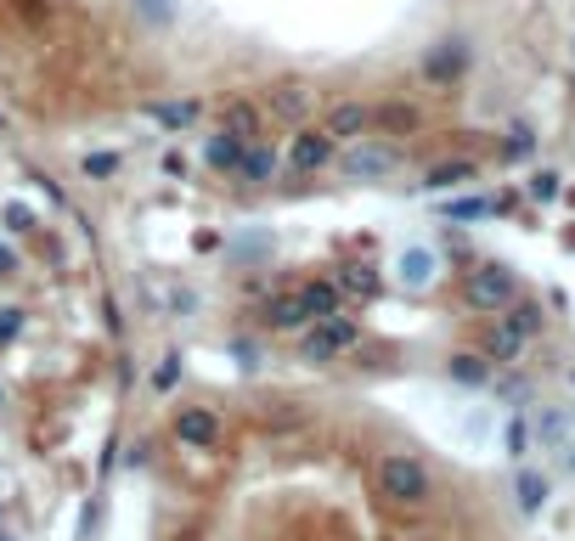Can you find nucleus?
I'll list each match as a JSON object with an SVG mask.
<instances>
[{"mask_svg": "<svg viewBox=\"0 0 575 541\" xmlns=\"http://www.w3.org/2000/svg\"><path fill=\"white\" fill-rule=\"evenodd\" d=\"M379 491L400 507H423L434 496V480H429V468L418 457H406V452H390L379 457Z\"/></svg>", "mask_w": 575, "mask_h": 541, "instance_id": "1", "label": "nucleus"}, {"mask_svg": "<svg viewBox=\"0 0 575 541\" xmlns=\"http://www.w3.org/2000/svg\"><path fill=\"white\" fill-rule=\"evenodd\" d=\"M463 299L474 304V311H507V304L519 299V277L507 265L486 260V265H474L468 270V282H463Z\"/></svg>", "mask_w": 575, "mask_h": 541, "instance_id": "2", "label": "nucleus"}, {"mask_svg": "<svg viewBox=\"0 0 575 541\" xmlns=\"http://www.w3.org/2000/svg\"><path fill=\"white\" fill-rule=\"evenodd\" d=\"M356 345H361V327H356L350 316H322L311 333H304L299 356H304V361H333V356H345V350H356Z\"/></svg>", "mask_w": 575, "mask_h": 541, "instance_id": "3", "label": "nucleus"}, {"mask_svg": "<svg viewBox=\"0 0 575 541\" xmlns=\"http://www.w3.org/2000/svg\"><path fill=\"white\" fill-rule=\"evenodd\" d=\"M333 158H338V142L327 130H299L294 147H288V169H294V176H316V169H327Z\"/></svg>", "mask_w": 575, "mask_h": 541, "instance_id": "4", "label": "nucleus"}, {"mask_svg": "<svg viewBox=\"0 0 575 541\" xmlns=\"http://www.w3.org/2000/svg\"><path fill=\"white\" fill-rule=\"evenodd\" d=\"M400 153L395 147H379V142H356L345 158H338V169H345L350 181H379V176H395Z\"/></svg>", "mask_w": 575, "mask_h": 541, "instance_id": "5", "label": "nucleus"}, {"mask_svg": "<svg viewBox=\"0 0 575 541\" xmlns=\"http://www.w3.org/2000/svg\"><path fill=\"white\" fill-rule=\"evenodd\" d=\"M176 440L181 446L209 452V446H220V418L209 412V406H181L176 412Z\"/></svg>", "mask_w": 575, "mask_h": 541, "instance_id": "6", "label": "nucleus"}, {"mask_svg": "<svg viewBox=\"0 0 575 541\" xmlns=\"http://www.w3.org/2000/svg\"><path fill=\"white\" fill-rule=\"evenodd\" d=\"M395 277L412 288V293H423V288H434V277H440V254L429 249V243H412V249H400L395 254Z\"/></svg>", "mask_w": 575, "mask_h": 541, "instance_id": "7", "label": "nucleus"}, {"mask_svg": "<svg viewBox=\"0 0 575 541\" xmlns=\"http://www.w3.org/2000/svg\"><path fill=\"white\" fill-rule=\"evenodd\" d=\"M265 108L277 113V119H288V124H299L304 113L316 108V91L304 85V80H283V85H271V91H265Z\"/></svg>", "mask_w": 575, "mask_h": 541, "instance_id": "8", "label": "nucleus"}, {"mask_svg": "<svg viewBox=\"0 0 575 541\" xmlns=\"http://www.w3.org/2000/svg\"><path fill=\"white\" fill-rule=\"evenodd\" d=\"M463 68H468V46L463 40H440L423 57V80L429 85H452V80H463Z\"/></svg>", "mask_w": 575, "mask_h": 541, "instance_id": "9", "label": "nucleus"}, {"mask_svg": "<svg viewBox=\"0 0 575 541\" xmlns=\"http://www.w3.org/2000/svg\"><path fill=\"white\" fill-rule=\"evenodd\" d=\"M322 130L333 135V142H361V135L372 130V108H361V101H333Z\"/></svg>", "mask_w": 575, "mask_h": 541, "instance_id": "10", "label": "nucleus"}, {"mask_svg": "<svg viewBox=\"0 0 575 541\" xmlns=\"http://www.w3.org/2000/svg\"><path fill=\"white\" fill-rule=\"evenodd\" d=\"M260 322H265L271 333H294L299 322H311V311H304L299 288H288V293H271V299L260 304Z\"/></svg>", "mask_w": 575, "mask_h": 541, "instance_id": "11", "label": "nucleus"}, {"mask_svg": "<svg viewBox=\"0 0 575 541\" xmlns=\"http://www.w3.org/2000/svg\"><path fill=\"white\" fill-rule=\"evenodd\" d=\"M277 169H283V153H277V147H265V142H249L243 164H237V181H249V187H265V181H277Z\"/></svg>", "mask_w": 575, "mask_h": 541, "instance_id": "12", "label": "nucleus"}, {"mask_svg": "<svg viewBox=\"0 0 575 541\" xmlns=\"http://www.w3.org/2000/svg\"><path fill=\"white\" fill-rule=\"evenodd\" d=\"M220 130H231V135H243V142H260V130H265V119H260V108L249 96H231L226 108H220Z\"/></svg>", "mask_w": 575, "mask_h": 541, "instance_id": "13", "label": "nucleus"}, {"mask_svg": "<svg viewBox=\"0 0 575 541\" xmlns=\"http://www.w3.org/2000/svg\"><path fill=\"white\" fill-rule=\"evenodd\" d=\"M153 124H164V130H192L197 119H203V101H147V108H142Z\"/></svg>", "mask_w": 575, "mask_h": 541, "instance_id": "14", "label": "nucleus"}, {"mask_svg": "<svg viewBox=\"0 0 575 541\" xmlns=\"http://www.w3.org/2000/svg\"><path fill=\"white\" fill-rule=\"evenodd\" d=\"M243 153H249V142H243V135H231V130L209 135V147H203L209 169H220V176H237V164H243Z\"/></svg>", "mask_w": 575, "mask_h": 541, "instance_id": "15", "label": "nucleus"}, {"mask_svg": "<svg viewBox=\"0 0 575 541\" xmlns=\"http://www.w3.org/2000/svg\"><path fill=\"white\" fill-rule=\"evenodd\" d=\"M474 176H480V164H474V158H452V164H434L423 176V187L429 192H452V187H468Z\"/></svg>", "mask_w": 575, "mask_h": 541, "instance_id": "16", "label": "nucleus"}, {"mask_svg": "<svg viewBox=\"0 0 575 541\" xmlns=\"http://www.w3.org/2000/svg\"><path fill=\"white\" fill-rule=\"evenodd\" d=\"M548 473H536V468H519V480H514V496H519V514H541L548 507Z\"/></svg>", "mask_w": 575, "mask_h": 541, "instance_id": "17", "label": "nucleus"}, {"mask_svg": "<svg viewBox=\"0 0 575 541\" xmlns=\"http://www.w3.org/2000/svg\"><path fill=\"white\" fill-rule=\"evenodd\" d=\"M299 299H304V311H311V322L338 316V282H304Z\"/></svg>", "mask_w": 575, "mask_h": 541, "instance_id": "18", "label": "nucleus"}, {"mask_svg": "<svg viewBox=\"0 0 575 541\" xmlns=\"http://www.w3.org/2000/svg\"><path fill=\"white\" fill-rule=\"evenodd\" d=\"M519 350H525V333H519V327L496 322V327L486 333V356H496V361H519Z\"/></svg>", "mask_w": 575, "mask_h": 541, "instance_id": "19", "label": "nucleus"}, {"mask_svg": "<svg viewBox=\"0 0 575 541\" xmlns=\"http://www.w3.org/2000/svg\"><path fill=\"white\" fill-rule=\"evenodd\" d=\"M372 124L406 135V130H418V108H412V101H384V108H372Z\"/></svg>", "mask_w": 575, "mask_h": 541, "instance_id": "20", "label": "nucleus"}, {"mask_svg": "<svg viewBox=\"0 0 575 541\" xmlns=\"http://www.w3.org/2000/svg\"><path fill=\"white\" fill-rule=\"evenodd\" d=\"M452 378L468 384V389H480V384H491V361L474 356V350H463V356H452Z\"/></svg>", "mask_w": 575, "mask_h": 541, "instance_id": "21", "label": "nucleus"}, {"mask_svg": "<svg viewBox=\"0 0 575 541\" xmlns=\"http://www.w3.org/2000/svg\"><path fill=\"white\" fill-rule=\"evenodd\" d=\"M502 322H507V327H519L525 338H536L548 316H541V304H536V299H514V304H507V316H502Z\"/></svg>", "mask_w": 575, "mask_h": 541, "instance_id": "22", "label": "nucleus"}, {"mask_svg": "<svg viewBox=\"0 0 575 541\" xmlns=\"http://www.w3.org/2000/svg\"><path fill=\"white\" fill-rule=\"evenodd\" d=\"M12 12L28 23V28H46L57 17V0H12Z\"/></svg>", "mask_w": 575, "mask_h": 541, "instance_id": "23", "label": "nucleus"}, {"mask_svg": "<svg viewBox=\"0 0 575 541\" xmlns=\"http://www.w3.org/2000/svg\"><path fill=\"white\" fill-rule=\"evenodd\" d=\"M338 288L345 293H379V277H372V265H350V270H338Z\"/></svg>", "mask_w": 575, "mask_h": 541, "instance_id": "24", "label": "nucleus"}, {"mask_svg": "<svg viewBox=\"0 0 575 541\" xmlns=\"http://www.w3.org/2000/svg\"><path fill=\"white\" fill-rule=\"evenodd\" d=\"M496 209L491 197H457V203H446V220H486Z\"/></svg>", "mask_w": 575, "mask_h": 541, "instance_id": "25", "label": "nucleus"}, {"mask_svg": "<svg viewBox=\"0 0 575 541\" xmlns=\"http://www.w3.org/2000/svg\"><path fill=\"white\" fill-rule=\"evenodd\" d=\"M536 153V135H530V124H514L507 130V147H502V158H530Z\"/></svg>", "mask_w": 575, "mask_h": 541, "instance_id": "26", "label": "nucleus"}, {"mask_svg": "<svg viewBox=\"0 0 575 541\" xmlns=\"http://www.w3.org/2000/svg\"><path fill=\"white\" fill-rule=\"evenodd\" d=\"M536 434H541V440H548V446H564V434H570V418H564V412H541Z\"/></svg>", "mask_w": 575, "mask_h": 541, "instance_id": "27", "label": "nucleus"}, {"mask_svg": "<svg viewBox=\"0 0 575 541\" xmlns=\"http://www.w3.org/2000/svg\"><path fill=\"white\" fill-rule=\"evenodd\" d=\"M530 197L536 203H553L559 197V176H553V169H536V176H530Z\"/></svg>", "mask_w": 575, "mask_h": 541, "instance_id": "28", "label": "nucleus"}, {"mask_svg": "<svg viewBox=\"0 0 575 541\" xmlns=\"http://www.w3.org/2000/svg\"><path fill=\"white\" fill-rule=\"evenodd\" d=\"M525 452H530V423L514 418V423H507V457H525Z\"/></svg>", "mask_w": 575, "mask_h": 541, "instance_id": "29", "label": "nucleus"}, {"mask_svg": "<svg viewBox=\"0 0 575 541\" xmlns=\"http://www.w3.org/2000/svg\"><path fill=\"white\" fill-rule=\"evenodd\" d=\"M176 378H181V356H164L153 372V389H176Z\"/></svg>", "mask_w": 575, "mask_h": 541, "instance_id": "30", "label": "nucleus"}, {"mask_svg": "<svg viewBox=\"0 0 575 541\" xmlns=\"http://www.w3.org/2000/svg\"><path fill=\"white\" fill-rule=\"evenodd\" d=\"M119 169V158L113 153H96V158H85V176H113Z\"/></svg>", "mask_w": 575, "mask_h": 541, "instance_id": "31", "label": "nucleus"}, {"mask_svg": "<svg viewBox=\"0 0 575 541\" xmlns=\"http://www.w3.org/2000/svg\"><path fill=\"white\" fill-rule=\"evenodd\" d=\"M7 226H12V231H28V226H34V215L23 209V203H7Z\"/></svg>", "mask_w": 575, "mask_h": 541, "instance_id": "32", "label": "nucleus"}, {"mask_svg": "<svg viewBox=\"0 0 575 541\" xmlns=\"http://www.w3.org/2000/svg\"><path fill=\"white\" fill-rule=\"evenodd\" d=\"M17 327H23V311H0V345H7Z\"/></svg>", "mask_w": 575, "mask_h": 541, "instance_id": "33", "label": "nucleus"}, {"mask_svg": "<svg viewBox=\"0 0 575 541\" xmlns=\"http://www.w3.org/2000/svg\"><path fill=\"white\" fill-rule=\"evenodd\" d=\"M164 176H187V158L181 153H164Z\"/></svg>", "mask_w": 575, "mask_h": 541, "instance_id": "34", "label": "nucleus"}, {"mask_svg": "<svg viewBox=\"0 0 575 541\" xmlns=\"http://www.w3.org/2000/svg\"><path fill=\"white\" fill-rule=\"evenodd\" d=\"M12 270H17V254H12V249H0V277H12Z\"/></svg>", "mask_w": 575, "mask_h": 541, "instance_id": "35", "label": "nucleus"}, {"mask_svg": "<svg viewBox=\"0 0 575 541\" xmlns=\"http://www.w3.org/2000/svg\"><path fill=\"white\" fill-rule=\"evenodd\" d=\"M142 7H147V17H158V23L169 17V7H164V0H142Z\"/></svg>", "mask_w": 575, "mask_h": 541, "instance_id": "36", "label": "nucleus"}, {"mask_svg": "<svg viewBox=\"0 0 575 541\" xmlns=\"http://www.w3.org/2000/svg\"><path fill=\"white\" fill-rule=\"evenodd\" d=\"M0 541H17V536H7V530H0Z\"/></svg>", "mask_w": 575, "mask_h": 541, "instance_id": "37", "label": "nucleus"}, {"mask_svg": "<svg viewBox=\"0 0 575 541\" xmlns=\"http://www.w3.org/2000/svg\"><path fill=\"white\" fill-rule=\"evenodd\" d=\"M176 541H197V536H176Z\"/></svg>", "mask_w": 575, "mask_h": 541, "instance_id": "38", "label": "nucleus"}, {"mask_svg": "<svg viewBox=\"0 0 575 541\" xmlns=\"http://www.w3.org/2000/svg\"><path fill=\"white\" fill-rule=\"evenodd\" d=\"M570 468H575V446H570Z\"/></svg>", "mask_w": 575, "mask_h": 541, "instance_id": "39", "label": "nucleus"}]
</instances>
